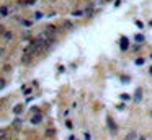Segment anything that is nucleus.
I'll list each match as a JSON object with an SVG mask.
<instances>
[{"label":"nucleus","instance_id":"nucleus-24","mask_svg":"<svg viewBox=\"0 0 152 140\" xmlns=\"http://www.w3.org/2000/svg\"><path fill=\"white\" fill-rule=\"evenodd\" d=\"M83 139H85V140H92V134L88 132V130H87L85 134H83Z\"/></svg>","mask_w":152,"mask_h":140},{"label":"nucleus","instance_id":"nucleus-9","mask_svg":"<svg viewBox=\"0 0 152 140\" xmlns=\"http://www.w3.org/2000/svg\"><path fill=\"white\" fill-rule=\"evenodd\" d=\"M108 127H110V129H111V134H116V124H115V122H113V119H108Z\"/></svg>","mask_w":152,"mask_h":140},{"label":"nucleus","instance_id":"nucleus-3","mask_svg":"<svg viewBox=\"0 0 152 140\" xmlns=\"http://www.w3.org/2000/svg\"><path fill=\"white\" fill-rule=\"evenodd\" d=\"M142 98H144V90L139 86V88H136V93H134V98L132 100H134V103H141Z\"/></svg>","mask_w":152,"mask_h":140},{"label":"nucleus","instance_id":"nucleus-33","mask_svg":"<svg viewBox=\"0 0 152 140\" xmlns=\"http://www.w3.org/2000/svg\"><path fill=\"white\" fill-rule=\"evenodd\" d=\"M116 108H118V109H119V111H123V109H124V104H118Z\"/></svg>","mask_w":152,"mask_h":140},{"label":"nucleus","instance_id":"nucleus-5","mask_svg":"<svg viewBox=\"0 0 152 140\" xmlns=\"http://www.w3.org/2000/svg\"><path fill=\"white\" fill-rule=\"evenodd\" d=\"M41 120H43V114L39 112V114H33V117H31L30 122L33 125H38V124H41Z\"/></svg>","mask_w":152,"mask_h":140},{"label":"nucleus","instance_id":"nucleus-30","mask_svg":"<svg viewBox=\"0 0 152 140\" xmlns=\"http://www.w3.org/2000/svg\"><path fill=\"white\" fill-rule=\"evenodd\" d=\"M30 33H25V34H23V36H21V38H23V39H30Z\"/></svg>","mask_w":152,"mask_h":140},{"label":"nucleus","instance_id":"nucleus-27","mask_svg":"<svg viewBox=\"0 0 152 140\" xmlns=\"http://www.w3.org/2000/svg\"><path fill=\"white\" fill-rule=\"evenodd\" d=\"M132 50H134V52H139V50H141V46H139V44L132 46Z\"/></svg>","mask_w":152,"mask_h":140},{"label":"nucleus","instance_id":"nucleus-36","mask_svg":"<svg viewBox=\"0 0 152 140\" xmlns=\"http://www.w3.org/2000/svg\"><path fill=\"white\" fill-rule=\"evenodd\" d=\"M0 140H8V137H7V135H3V137H0Z\"/></svg>","mask_w":152,"mask_h":140},{"label":"nucleus","instance_id":"nucleus-21","mask_svg":"<svg viewBox=\"0 0 152 140\" xmlns=\"http://www.w3.org/2000/svg\"><path fill=\"white\" fill-rule=\"evenodd\" d=\"M144 62H146V60L142 59V57H139V59H136V60H134V64H136V65H142Z\"/></svg>","mask_w":152,"mask_h":140},{"label":"nucleus","instance_id":"nucleus-19","mask_svg":"<svg viewBox=\"0 0 152 140\" xmlns=\"http://www.w3.org/2000/svg\"><path fill=\"white\" fill-rule=\"evenodd\" d=\"M134 39H136L137 42H144V36H142V34H136V36H134Z\"/></svg>","mask_w":152,"mask_h":140},{"label":"nucleus","instance_id":"nucleus-20","mask_svg":"<svg viewBox=\"0 0 152 140\" xmlns=\"http://www.w3.org/2000/svg\"><path fill=\"white\" fill-rule=\"evenodd\" d=\"M66 127H67V129H71V130L74 129V124H72V120H69V119L66 120Z\"/></svg>","mask_w":152,"mask_h":140},{"label":"nucleus","instance_id":"nucleus-13","mask_svg":"<svg viewBox=\"0 0 152 140\" xmlns=\"http://www.w3.org/2000/svg\"><path fill=\"white\" fill-rule=\"evenodd\" d=\"M13 112H15L16 116L21 114V112H23V104H16V106H15V109H13Z\"/></svg>","mask_w":152,"mask_h":140},{"label":"nucleus","instance_id":"nucleus-10","mask_svg":"<svg viewBox=\"0 0 152 140\" xmlns=\"http://www.w3.org/2000/svg\"><path fill=\"white\" fill-rule=\"evenodd\" d=\"M35 3H36V0H20V5H25V7H31Z\"/></svg>","mask_w":152,"mask_h":140},{"label":"nucleus","instance_id":"nucleus-41","mask_svg":"<svg viewBox=\"0 0 152 140\" xmlns=\"http://www.w3.org/2000/svg\"><path fill=\"white\" fill-rule=\"evenodd\" d=\"M75 140H77V139H75Z\"/></svg>","mask_w":152,"mask_h":140},{"label":"nucleus","instance_id":"nucleus-22","mask_svg":"<svg viewBox=\"0 0 152 140\" xmlns=\"http://www.w3.org/2000/svg\"><path fill=\"white\" fill-rule=\"evenodd\" d=\"M21 90L25 91V95H30V93H31V88H28V86H25V85L21 86Z\"/></svg>","mask_w":152,"mask_h":140},{"label":"nucleus","instance_id":"nucleus-37","mask_svg":"<svg viewBox=\"0 0 152 140\" xmlns=\"http://www.w3.org/2000/svg\"><path fill=\"white\" fill-rule=\"evenodd\" d=\"M149 75H152V67H149Z\"/></svg>","mask_w":152,"mask_h":140},{"label":"nucleus","instance_id":"nucleus-17","mask_svg":"<svg viewBox=\"0 0 152 140\" xmlns=\"http://www.w3.org/2000/svg\"><path fill=\"white\" fill-rule=\"evenodd\" d=\"M13 127H15V129H20V127H21V120L20 119H15V120H13Z\"/></svg>","mask_w":152,"mask_h":140},{"label":"nucleus","instance_id":"nucleus-18","mask_svg":"<svg viewBox=\"0 0 152 140\" xmlns=\"http://www.w3.org/2000/svg\"><path fill=\"white\" fill-rule=\"evenodd\" d=\"M119 98H121V100H123V101H129V100H131V96L128 95V93H123V95H121V96H119Z\"/></svg>","mask_w":152,"mask_h":140},{"label":"nucleus","instance_id":"nucleus-34","mask_svg":"<svg viewBox=\"0 0 152 140\" xmlns=\"http://www.w3.org/2000/svg\"><path fill=\"white\" fill-rule=\"evenodd\" d=\"M67 140H75V135H69V139Z\"/></svg>","mask_w":152,"mask_h":140},{"label":"nucleus","instance_id":"nucleus-1","mask_svg":"<svg viewBox=\"0 0 152 140\" xmlns=\"http://www.w3.org/2000/svg\"><path fill=\"white\" fill-rule=\"evenodd\" d=\"M83 13H85L87 18H92V16L95 15V5H93V3H87V5L83 7Z\"/></svg>","mask_w":152,"mask_h":140},{"label":"nucleus","instance_id":"nucleus-39","mask_svg":"<svg viewBox=\"0 0 152 140\" xmlns=\"http://www.w3.org/2000/svg\"><path fill=\"white\" fill-rule=\"evenodd\" d=\"M105 2H111V0H105Z\"/></svg>","mask_w":152,"mask_h":140},{"label":"nucleus","instance_id":"nucleus-23","mask_svg":"<svg viewBox=\"0 0 152 140\" xmlns=\"http://www.w3.org/2000/svg\"><path fill=\"white\" fill-rule=\"evenodd\" d=\"M5 86H7V81L3 80V78H0V90H3Z\"/></svg>","mask_w":152,"mask_h":140},{"label":"nucleus","instance_id":"nucleus-38","mask_svg":"<svg viewBox=\"0 0 152 140\" xmlns=\"http://www.w3.org/2000/svg\"><path fill=\"white\" fill-rule=\"evenodd\" d=\"M139 140H146V137H142V135H141V137H139Z\"/></svg>","mask_w":152,"mask_h":140},{"label":"nucleus","instance_id":"nucleus-14","mask_svg":"<svg viewBox=\"0 0 152 140\" xmlns=\"http://www.w3.org/2000/svg\"><path fill=\"white\" fill-rule=\"evenodd\" d=\"M72 16H85L83 8H82V10H74V11H72Z\"/></svg>","mask_w":152,"mask_h":140},{"label":"nucleus","instance_id":"nucleus-12","mask_svg":"<svg viewBox=\"0 0 152 140\" xmlns=\"http://www.w3.org/2000/svg\"><path fill=\"white\" fill-rule=\"evenodd\" d=\"M2 38H3L5 41H12L13 39V33H12V31H5V34L2 36Z\"/></svg>","mask_w":152,"mask_h":140},{"label":"nucleus","instance_id":"nucleus-26","mask_svg":"<svg viewBox=\"0 0 152 140\" xmlns=\"http://www.w3.org/2000/svg\"><path fill=\"white\" fill-rule=\"evenodd\" d=\"M5 54H7V49L5 47H0V57H3Z\"/></svg>","mask_w":152,"mask_h":140},{"label":"nucleus","instance_id":"nucleus-25","mask_svg":"<svg viewBox=\"0 0 152 140\" xmlns=\"http://www.w3.org/2000/svg\"><path fill=\"white\" fill-rule=\"evenodd\" d=\"M5 26H3V25H0V36H3V34H5Z\"/></svg>","mask_w":152,"mask_h":140},{"label":"nucleus","instance_id":"nucleus-11","mask_svg":"<svg viewBox=\"0 0 152 140\" xmlns=\"http://www.w3.org/2000/svg\"><path fill=\"white\" fill-rule=\"evenodd\" d=\"M20 25L25 26V28H31L33 26V21L31 20H20Z\"/></svg>","mask_w":152,"mask_h":140},{"label":"nucleus","instance_id":"nucleus-2","mask_svg":"<svg viewBox=\"0 0 152 140\" xmlns=\"http://www.w3.org/2000/svg\"><path fill=\"white\" fill-rule=\"evenodd\" d=\"M119 49H121L123 52H126V50L129 49V39H128L126 36H121V39H119Z\"/></svg>","mask_w":152,"mask_h":140},{"label":"nucleus","instance_id":"nucleus-4","mask_svg":"<svg viewBox=\"0 0 152 140\" xmlns=\"http://www.w3.org/2000/svg\"><path fill=\"white\" fill-rule=\"evenodd\" d=\"M33 57H35L33 54H26V52H23V55H21V64H25V65L31 64V60H33Z\"/></svg>","mask_w":152,"mask_h":140},{"label":"nucleus","instance_id":"nucleus-29","mask_svg":"<svg viewBox=\"0 0 152 140\" xmlns=\"http://www.w3.org/2000/svg\"><path fill=\"white\" fill-rule=\"evenodd\" d=\"M121 81H124V83H128V81H129V77L123 75V77H121Z\"/></svg>","mask_w":152,"mask_h":140},{"label":"nucleus","instance_id":"nucleus-32","mask_svg":"<svg viewBox=\"0 0 152 140\" xmlns=\"http://www.w3.org/2000/svg\"><path fill=\"white\" fill-rule=\"evenodd\" d=\"M3 70H5V72H10L12 67H10V65H5V67H3Z\"/></svg>","mask_w":152,"mask_h":140},{"label":"nucleus","instance_id":"nucleus-40","mask_svg":"<svg viewBox=\"0 0 152 140\" xmlns=\"http://www.w3.org/2000/svg\"><path fill=\"white\" fill-rule=\"evenodd\" d=\"M151 57H152V54H151Z\"/></svg>","mask_w":152,"mask_h":140},{"label":"nucleus","instance_id":"nucleus-6","mask_svg":"<svg viewBox=\"0 0 152 140\" xmlns=\"http://www.w3.org/2000/svg\"><path fill=\"white\" fill-rule=\"evenodd\" d=\"M75 28V25L72 23L71 20H66V21H62V30H66V31H71Z\"/></svg>","mask_w":152,"mask_h":140},{"label":"nucleus","instance_id":"nucleus-8","mask_svg":"<svg viewBox=\"0 0 152 140\" xmlns=\"http://www.w3.org/2000/svg\"><path fill=\"white\" fill-rule=\"evenodd\" d=\"M8 15H10V7L8 5H2L0 7V16L5 18V16H8Z\"/></svg>","mask_w":152,"mask_h":140},{"label":"nucleus","instance_id":"nucleus-16","mask_svg":"<svg viewBox=\"0 0 152 140\" xmlns=\"http://www.w3.org/2000/svg\"><path fill=\"white\" fill-rule=\"evenodd\" d=\"M43 16H44V15H43V11H36L35 15H33V18H35V20H41Z\"/></svg>","mask_w":152,"mask_h":140},{"label":"nucleus","instance_id":"nucleus-35","mask_svg":"<svg viewBox=\"0 0 152 140\" xmlns=\"http://www.w3.org/2000/svg\"><path fill=\"white\" fill-rule=\"evenodd\" d=\"M3 135H7V134H5V130H0V137H3Z\"/></svg>","mask_w":152,"mask_h":140},{"label":"nucleus","instance_id":"nucleus-7","mask_svg":"<svg viewBox=\"0 0 152 140\" xmlns=\"http://www.w3.org/2000/svg\"><path fill=\"white\" fill-rule=\"evenodd\" d=\"M44 31L48 33V34H51V36H56V33H57V26H54V25H48L44 28Z\"/></svg>","mask_w":152,"mask_h":140},{"label":"nucleus","instance_id":"nucleus-31","mask_svg":"<svg viewBox=\"0 0 152 140\" xmlns=\"http://www.w3.org/2000/svg\"><path fill=\"white\" fill-rule=\"evenodd\" d=\"M136 26H137V28H144V25H142V21H136Z\"/></svg>","mask_w":152,"mask_h":140},{"label":"nucleus","instance_id":"nucleus-15","mask_svg":"<svg viewBox=\"0 0 152 140\" xmlns=\"http://www.w3.org/2000/svg\"><path fill=\"white\" fill-rule=\"evenodd\" d=\"M56 135V130L54 129H48L46 130V137H54Z\"/></svg>","mask_w":152,"mask_h":140},{"label":"nucleus","instance_id":"nucleus-28","mask_svg":"<svg viewBox=\"0 0 152 140\" xmlns=\"http://www.w3.org/2000/svg\"><path fill=\"white\" fill-rule=\"evenodd\" d=\"M31 111H33V114H39V112H41L39 108H31Z\"/></svg>","mask_w":152,"mask_h":140}]
</instances>
